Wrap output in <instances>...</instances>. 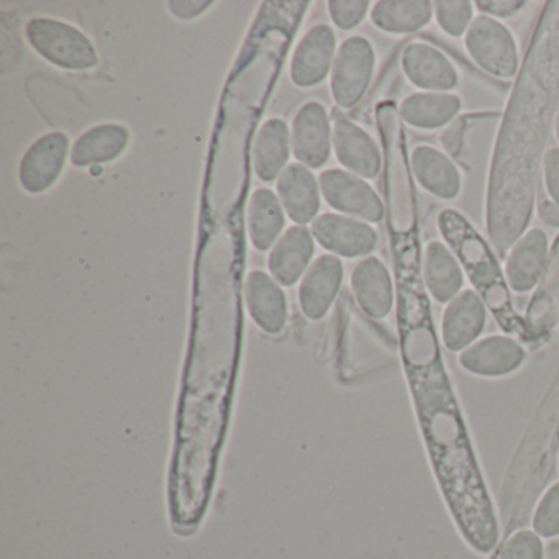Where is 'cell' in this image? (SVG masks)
<instances>
[{"label": "cell", "mask_w": 559, "mask_h": 559, "mask_svg": "<svg viewBox=\"0 0 559 559\" xmlns=\"http://www.w3.org/2000/svg\"><path fill=\"white\" fill-rule=\"evenodd\" d=\"M25 35L44 60L61 70L91 71L99 64V53L93 41L67 22L35 17L28 22Z\"/></svg>", "instance_id": "obj_1"}, {"label": "cell", "mask_w": 559, "mask_h": 559, "mask_svg": "<svg viewBox=\"0 0 559 559\" xmlns=\"http://www.w3.org/2000/svg\"><path fill=\"white\" fill-rule=\"evenodd\" d=\"M471 60L499 80H512L519 71V45L512 32L500 21L477 15L464 35Z\"/></svg>", "instance_id": "obj_2"}, {"label": "cell", "mask_w": 559, "mask_h": 559, "mask_svg": "<svg viewBox=\"0 0 559 559\" xmlns=\"http://www.w3.org/2000/svg\"><path fill=\"white\" fill-rule=\"evenodd\" d=\"M376 51L368 38L349 37L336 51L330 78L333 100L342 109H353L365 99L374 76Z\"/></svg>", "instance_id": "obj_3"}, {"label": "cell", "mask_w": 559, "mask_h": 559, "mask_svg": "<svg viewBox=\"0 0 559 559\" xmlns=\"http://www.w3.org/2000/svg\"><path fill=\"white\" fill-rule=\"evenodd\" d=\"M319 185L326 204L340 214L368 224H379L384 218V204L366 179L345 169H326L320 175Z\"/></svg>", "instance_id": "obj_4"}, {"label": "cell", "mask_w": 559, "mask_h": 559, "mask_svg": "<svg viewBox=\"0 0 559 559\" xmlns=\"http://www.w3.org/2000/svg\"><path fill=\"white\" fill-rule=\"evenodd\" d=\"M312 235L323 250L348 260L371 257L379 245V234L371 224L346 215H320L313 221Z\"/></svg>", "instance_id": "obj_5"}, {"label": "cell", "mask_w": 559, "mask_h": 559, "mask_svg": "<svg viewBox=\"0 0 559 559\" xmlns=\"http://www.w3.org/2000/svg\"><path fill=\"white\" fill-rule=\"evenodd\" d=\"M70 153V139L61 132H51L40 136L25 152L19 166V181L28 194H44L50 191L64 166Z\"/></svg>", "instance_id": "obj_6"}, {"label": "cell", "mask_w": 559, "mask_h": 559, "mask_svg": "<svg viewBox=\"0 0 559 559\" xmlns=\"http://www.w3.org/2000/svg\"><path fill=\"white\" fill-rule=\"evenodd\" d=\"M293 153L300 165L320 169L329 163L333 148V127L320 103H307L294 117L290 133Z\"/></svg>", "instance_id": "obj_7"}, {"label": "cell", "mask_w": 559, "mask_h": 559, "mask_svg": "<svg viewBox=\"0 0 559 559\" xmlns=\"http://www.w3.org/2000/svg\"><path fill=\"white\" fill-rule=\"evenodd\" d=\"M526 352L512 336L489 335L457 356L461 369L477 378H506L522 368Z\"/></svg>", "instance_id": "obj_8"}, {"label": "cell", "mask_w": 559, "mask_h": 559, "mask_svg": "<svg viewBox=\"0 0 559 559\" xmlns=\"http://www.w3.org/2000/svg\"><path fill=\"white\" fill-rule=\"evenodd\" d=\"M336 57V35L329 25L310 28L294 51L290 80L297 87L319 86L332 74Z\"/></svg>", "instance_id": "obj_9"}, {"label": "cell", "mask_w": 559, "mask_h": 559, "mask_svg": "<svg viewBox=\"0 0 559 559\" xmlns=\"http://www.w3.org/2000/svg\"><path fill=\"white\" fill-rule=\"evenodd\" d=\"M487 307L477 290L463 289L444 307L441 316V342L448 352L461 353L483 335Z\"/></svg>", "instance_id": "obj_10"}, {"label": "cell", "mask_w": 559, "mask_h": 559, "mask_svg": "<svg viewBox=\"0 0 559 559\" xmlns=\"http://www.w3.org/2000/svg\"><path fill=\"white\" fill-rule=\"evenodd\" d=\"M401 63L407 80L424 93H453L460 84L453 61L431 45H408Z\"/></svg>", "instance_id": "obj_11"}, {"label": "cell", "mask_w": 559, "mask_h": 559, "mask_svg": "<svg viewBox=\"0 0 559 559\" xmlns=\"http://www.w3.org/2000/svg\"><path fill=\"white\" fill-rule=\"evenodd\" d=\"M345 267L335 254H322L310 264L299 287V304L309 320H322L342 289Z\"/></svg>", "instance_id": "obj_12"}, {"label": "cell", "mask_w": 559, "mask_h": 559, "mask_svg": "<svg viewBox=\"0 0 559 559\" xmlns=\"http://www.w3.org/2000/svg\"><path fill=\"white\" fill-rule=\"evenodd\" d=\"M549 238L542 228L525 231L510 247L506 261V277L510 290L526 294L542 281L548 263Z\"/></svg>", "instance_id": "obj_13"}, {"label": "cell", "mask_w": 559, "mask_h": 559, "mask_svg": "<svg viewBox=\"0 0 559 559\" xmlns=\"http://www.w3.org/2000/svg\"><path fill=\"white\" fill-rule=\"evenodd\" d=\"M352 290L359 309L369 319L384 320L394 309V283L379 258L368 257L352 271Z\"/></svg>", "instance_id": "obj_14"}, {"label": "cell", "mask_w": 559, "mask_h": 559, "mask_svg": "<svg viewBox=\"0 0 559 559\" xmlns=\"http://www.w3.org/2000/svg\"><path fill=\"white\" fill-rule=\"evenodd\" d=\"M333 150L340 165L362 179H376L381 173L382 156L372 136L349 120L333 127Z\"/></svg>", "instance_id": "obj_15"}, {"label": "cell", "mask_w": 559, "mask_h": 559, "mask_svg": "<svg viewBox=\"0 0 559 559\" xmlns=\"http://www.w3.org/2000/svg\"><path fill=\"white\" fill-rule=\"evenodd\" d=\"M412 171L418 185L441 201H454L463 189V178L453 159L431 145L415 146Z\"/></svg>", "instance_id": "obj_16"}, {"label": "cell", "mask_w": 559, "mask_h": 559, "mask_svg": "<svg viewBox=\"0 0 559 559\" xmlns=\"http://www.w3.org/2000/svg\"><path fill=\"white\" fill-rule=\"evenodd\" d=\"M320 185L309 168L296 163L277 179V198L284 212L297 225L313 224L320 212Z\"/></svg>", "instance_id": "obj_17"}, {"label": "cell", "mask_w": 559, "mask_h": 559, "mask_svg": "<svg viewBox=\"0 0 559 559\" xmlns=\"http://www.w3.org/2000/svg\"><path fill=\"white\" fill-rule=\"evenodd\" d=\"M245 297L251 319L258 329L267 335H280L286 329V294L270 274L264 271H251L245 287Z\"/></svg>", "instance_id": "obj_18"}, {"label": "cell", "mask_w": 559, "mask_h": 559, "mask_svg": "<svg viewBox=\"0 0 559 559\" xmlns=\"http://www.w3.org/2000/svg\"><path fill=\"white\" fill-rule=\"evenodd\" d=\"M313 251H316V245H313L312 230L302 225H296L284 231L267 258V266L274 281L286 287L294 286L302 274L307 273Z\"/></svg>", "instance_id": "obj_19"}, {"label": "cell", "mask_w": 559, "mask_h": 559, "mask_svg": "<svg viewBox=\"0 0 559 559\" xmlns=\"http://www.w3.org/2000/svg\"><path fill=\"white\" fill-rule=\"evenodd\" d=\"M130 130L120 123H100L84 132L71 150V162L78 168L116 162L130 145Z\"/></svg>", "instance_id": "obj_20"}, {"label": "cell", "mask_w": 559, "mask_h": 559, "mask_svg": "<svg viewBox=\"0 0 559 559\" xmlns=\"http://www.w3.org/2000/svg\"><path fill=\"white\" fill-rule=\"evenodd\" d=\"M424 280L428 294L437 304L454 299L463 290L464 271L456 254L443 241H430L425 250Z\"/></svg>", "instance_id": "obj_21"}, {"label": "cell", "mask_w": 559, "mask_h": 559, "mask_svg": "<svg viewBox=\"0 0 559 559\" xmlns=\"http://www.w3.org/2000/svg\"><path fill=\"white\" fill-rule=\"evenodd\" d=\"M463 100L453 93H415L401 104V117L418 130H438L456 119Z\"/></svg>", "instance_id": "obj_22"}, {"label": "cell", "mask_w": 559, "mask_h": 559, "mask_svg": "<svg viewBox=\"0 0 559 559\" xmlns=\"http://www.w3.org/2000/svg\"><path fill=\"white\" fill-rule=\"evenodd\" d=\"M290 158V136L287 123L281 119H271L261 127L254 139V175L263 182L280 179Z\"/></svg>", "instance_id": "obj_23"}, {"label": "cell", "mask_w": 559, "mask_h": 559, "mask_svg": "<svg viewBox=\"0 0 559 559\" xmlns=\"http://www.w3.org/2000/svg\"><path fill=\"white\" fill-rule=\"evenodd\" d=\"M433 19L431 0H379L371 9V22L392 35L415 34Z\"/></svg>", "instance_id": "obj_24"}, {"label": "cell", "mask_w": 559, "mask_h": 559, "mask_svg": "<svg viewBox=\"0 0 559 559\" xmlns=\"http://www.w3.org/2000/svg\"><path fill=\"white\" fill-rule=\"evenodd\" d=\"M286 225L280 198L270 189H258L251 195L248 209V227L253 247L258 251H267L274 247Z\"/></svg>", "instance_id": "obj_25"}, {"label": "cell", "mask_w": 559, "mask_h": 559, "mask_svg": "<svg viewBox=\"0 0 559 559\" xmlns=\"http://www.w3.org/2000/svg\"><path fill=\"white\" fill-rule=\"evenodd\" d=\"M474 8L476 5L471 0H435L433 17L444 34L460 38L473 24Z\"/></svg>", "instance_id": "obj_26"}, {"label": "cell", "mask_w": 559, "mask_h": 559, "mask_svg": "<svg viewBox=\"0 0 559 559\" xmlns=\"http://www.w3.org/2000/svg\"><path fill=\"white\" fill-rule=\"evenodd\" d=\"M533 532L542 538L559 536V480L551 484L539 497L532 519Z\"/></svg>", "instance_id": "obj_27"}, {"label": "cell", "mask_w": 559, "mask_h": 559, "mask_svg": "<svg viewBox=\"0 0 559 559\" xmlns=\"http://www.w3.org/2000/svg\"><path fill=\"white\" fill-rule=\"evenodd\" d=\"M499 559H545L542 536L533 530H519L507 539Z\"/></svg>", "instance_id": "obj_28"}, {"label": "cell", "mask_w": 559, "mask_h": 559, "mask_svg": "<svg viewBox=\"0 0 559 559\" xmlns=\"http://www.w3.org/2000/svg\"><path fill=\"white\" fill-rule=\"evenodd\" d=\"M371 9L369 0H330L329 14L340 31L359 27Z\"/></svg>", "instance_id": "obj_29"}, {"label": "cell", "mask_w": 559, "mask_h": 559, "mask_svg": "<svg viewBox=\"0 0 559 559\" xmlns=\"http://www.w3.org/2000/svg\"><path fill=\"white\" fill-rule=\"evenodd\" d=\"M474 5L480 14L502 21L519 15L525 9L526 0H477Z\"/></svg>", "instance_id": "obj_30"}, {"label": "cell", "mask_w": 559, "mask_h": 559, "mask_svg": "<svg viewBox=\"0 0 559 559\" xmlns=\"http://www.w3.org/2000/svg\"><path fill=\"white\" fill-rule=\"evenodd\" d=\"M546 195L559 205V146H552L543 158Z\"/></svg>", "instance_id": "obj_31"}, {"label": "cell", "mask_w": 559, "mask_h": 559, "mask_svg": "<svg viewBox=\"0 0 559 559\" xmlns=\"http://www.w3.org/2000/svg\"><path fill=\"white\" fill-rule=\"evenodd\" d=\"M212 5H214L212 0H171L168 2L169 12L179 21L185 22L201 17Z\"/></svg>", "instance_id": "obj_32"}, {"label": "cell", "mask_w": 559, "mask_h": 559, "mask_svg": "<svg viewBox=\"0 0 559 559\" xmlns=\"http://www.w3.org/2000/svg\"><path fill=\"white\" fill-rule=\"evenodd\" d=\"M538 217L546 227L559 228V205L552 202L548 195L539 199Z\"/></svg>", "instance_id": "obj_33"}, {"label": "cell", "mask_w": 559, "mask_h": 559, "mask_svg": "<svg viewBox=\"0 0 559 559\" xmlns=\"http://www.w3.org/2000/svg\"><path fill=\"white\" fill-rule=\"evenodd\" d=\"M555 135H556V140H558V143H559V112H558V116H556V120H555Z\"/></svg>", "instance_id": "obj_34"}, {"label": "cell", "mask_w": 559, "mask_h": 559, "mask_svg": "<svg viewBox=\"0 0 559 559\" xmlns=\"http://www.w3.org/2000/svg\"><path fill=\"white\" fill-rule=\"evenodd\" d=\"M558 323H559V304H558Z\"/></svg>", "instance_id": "obj_35"}, {"label": "cell", "mask_w": 559, "mask_h": 559, "mask_svg": "<svg viewBox=\"0 0 559 559\" xmlns=\"http://www.w3.org/2000/svg\"><path fill=\"white\" fill-rule=\"evenodd\" d=\"M558 467H559V460H558Z\"/></svg>", "instance_id": "obj_36"}]
</instances>
